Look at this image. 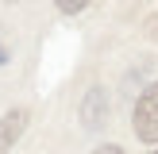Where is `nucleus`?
Returning a JSON list of instances; mask_svg holds the SVG:
<instances>
[{"label":"nucleus","mask_w":158,"mask_h":154,"mask_svg":"<svg viewBox=\"0 0 158 154\" xmlns=\"http://www.w3.org/2000/svg\"><path fill=\"white\" fill-rule=\"evenodd\" d=\"M93 154H123V146L120 143H104V146H97Z\"/></svg>","instance_id":"obj_5"},{"label":"nucleus","mask_w":158,"mask_h":154,"mask_svg":"<svg viewBox=\"0 0 158 154\" xmlns=\"http://www.w3.org/2000/svg\"><path fill=\"white\" fill-rule=\"evenodd\" d=\"M154 154H158V146H154Z\"/></svg>","instance_id":"obj_7"},{"label":"nucleus","mask_w":158,"mask_h":154,"mask_svg":"<svg viewBox=\"0 0 158 154\" xmlns=\"http://www.w3.org/2000/svg\"><path fill=\"white\" fill-rule=\"evenodd\" d=\"M81 123L89 131H100L108 123V92L100 89V85H93V89L85 92V100H81Z\"/></svg>","instance_id":"obj_2"},{"label":"nucleus","mask_w":158,"mask_h":154,"mask_svg":"<svg viewBox=\"0 0 158 154\" xmlns=\"http://www.w3.org/2000/svg\"><path fill=\"white\" fill-rule=\"evenodd\" d=\"M131 127H135V139H139V143L158 146V81H154V85H147L143 96L135 100Z\"/></svg>","instance_id":"obj_1"},{"label":"nucleus","mask_w":158,"mask_h":154,"mask_svg":"<svg viewBox=\"0 0 158 154\" xmlns=\"http://www.w3.org/2000/svg\"><path fill=\"white\" fill-rule=\"evenodd\" d=\"M4 62H8V54H4V46H0V66H4Z\"/></svg>","instance_id":"obj_6"},{"label":"nucleus","mask_w":158,"mask_h":154,"mask_svg":"<svg viewBox=\"0 0 158 154\" xmlns=\"http://www.w3.org/2000/svg\"><path fill=\"white\" fill-rule=\"evenodd\" d=\"M54 4H58L62 15H77V12H85V8H89V0H54Z\"/></svg>","instance_id":"obj_4"},{"label":"nucleus","mask_w":158,"mask_h":154,"mask_svg":"<svg viewBox=\"0 0 158 154\" xmlns=\"http://www.w3.org/2000/svg\"><path fill=\"white\" fill-rule=\"evenodd\" d=\"M27 120H31L27 108H12V112L0 116V154H8L15 143H19V135H23V127H27Z\"/></svg>","instance_id":"obj_3"}]
</instances>
